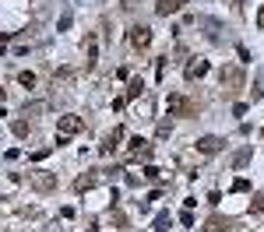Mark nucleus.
<instances>
[{
    "mask_svg": "<svg viewBox=\"0 0 264 232\" xmlns=\"http://www.w3.org/2000/svg\"><path fill=\"white\" fill-rule=\"evenodd\" d=\"M250 211H264V194H254V200H250Z\"/></svg>",
    "mask_w": 264,
    "mask_h": 232,
    "instance_id": "20",
    "label": "nucleus"
},
{
    "mask_svg": "<svg viewBox=\"0 0 264 232\" xmlns=\"http://www.w3.org/2000/svg\"><path fill=\"white\" fill-rule=\"evenodd\" d=\"M232 190L243 194V190H250V183H246V180H236V183H232Z\"/></svg>",
    "mask_w": 264,
    "mask_h": 232,
    "instance_id": "22",
    "label": "nucleus"
},
{
    "mask_svg": "<svg viewBox=\"0 0 264 232\" xmlns=\"http://www.w3.org/2000/svg\"><path fill=\"white\" fill-rule=\"evenodd\" d=\"M250 155H254V151H250V148H240V151H236V155H232V166H236V169H243V166H246V162H250Z\"/></svg>",
    "mask_w": 264,
    "mask_h": 232,
    "instance_id": "13",
    "label": "nucleus"
},
{
    "mask_svg": "<svg viewBox=\"0 0 264 232\" xmlns=\"http://www.w3.org/2000/svg\"><path fill=\"white\" fill-rule=\"evenodd\" d=\"M11 130H14L18 137H28V130H32V123H28V120H14V123H11Z\"/></svg>",
    "mask_w": 264,
    "mask_h": 232,
    "instance_id": "16",
    "label": "nucleus"
},
{
    "mask_svg": "<svg viewBox=\"0 0 264 232\" xmlns=\"http://www.w3.org/2000/svg\"><path fill=\"white\" fill-rule=\"evenodd\" d=\"M18 81L25 84V88H32V84H35V74H32V70H21V74H18Z\"/></svg>",
    "mask_w": 264,
    "mask_h": 232,
    "instance_id": "19",
    "label": "nucleus"
},
{
    "mask_svg": "<svg viewBox=\"0 0 264 232\" xmlns=\"http://www.w3.org/2000/svg\"><path fill=\"white\" fill-rule=\"evenodd\" d=\"M144 92V81L141 78H130V84H127V99H138Z\"/></svg>",
    "mask_w": 264,
    "mask_h": 232,
    "instance_id": "14",
    "label": "nucleus"
},
{
    "mask_svg": "<svg viewBox=\"0 0 264 232\" xmlns=\"http://www.w3.org/2000/svg\"><path fill=\"white\" fill-rule=\"evenodd\" d=\"M32 186H35V190H42V194H50V190H56V176H53V172H46V169H39L35 176H32Z\"/></svg>",
    "mask_w": 264,
    "mask_h": 232,
    "instance_id": "3",
    "label": "nucleus"
},
{
    "mask_svg": "<svg viewBox=\"0 0 264 232\" xmlns=\"http://www.w3.org/2000/svg\"><path fill=\"white\" fill-rule=\"evenodd\" d=\"M257 28H264V7L257 11Z\"/></svg>",
    "mask_w": 264,
    "mask_h": 232,
    "instance_id": "25",
    "label": "nucleus"
},
{
    "mask_svg": "<svg viewBox=\"0 0 264 232\" xmlns=\"http://www.w3.org/2000/svg\"><path fill=\"white\" fill-rule=\"evenodd\" d=\"M218 78H222V88L232 95V92L243 84V70H240V67H222V74H218Z\"/></svg>",
    "mask_w": 264,
    "mask_h": 232,
    "instance_id": "2",
    "label": "nucleus"
},
{
    "mask_svg": "<svg viewBox=\"0 0 264 232\" xmlns=\"http://www.w3.org/2000/svg\"><path fill=\"white\" fill-rule=\"evenodd\" d=\"M120 137H123V130H120V127H116L113 134H106V141H102V155H109V151L116 148V141H120Z\"/></svg>",
    "mask_w": 264,
    "mask_h": 232,
    "instance_id": "12",
    "label": "nucleus"
},
{
    "mask_svg": "<svg viewBox=\"0 0 264 232\" xmlns=\"http://www.w3.org/2000/svg\"><path fill=\"white\" fill-rule=\"evenodd\" d=\"M56 130H60L64 137H70V134L81 130V120H78V116H60V120H56Z\"/></svg>",
    "mask_w": 264,
    "mask_h": 232,
    "instance_id": "7",
    "label": "nucleus"
},
{
    "mask_svg": "<svg viewBox=\"0 0 264 232\" xmlns=\"http://www.w3.org/2000/svg\"><path fill=\"white\" fill-rule=\"evenodd\" d=\"M222 144H226L222 137H215V134H204V137H197V151H201V155H215L218 148H222Z\"/></svg>",
    "mask_w": 264,
    "mask_h": 232,
    "instance_id": "5",
    "label": "nucleus"
},
{
    "mask_svg": "<svg viewBox=\"0 0 264 232\" xmlns=\"http://www.w3.org/2000/svg\"><path fill=\"white\" fill-rule=\"evenodd\" d=\"M148 42H152V28H148V25H134V28H130V46L144 50Z\"/></svg>",
    "mask_w": 264,
    "mask_h": 232,
    "instance_id": "4",
    "label": "nucleus"
},
{
    "mask_svg": "<svg viewBox=\"0 0 264 232\" xmlns=\"http://www.w3.org/2000/svg\"><path fill=\"white\" fill-rule=\"evenodd\" d=\"M169 229H173V218H169V211L155 215V225H152V232H169Z\"/></svg>",
    "mask_w": 264,
    "mask_h": 232,
    "instance_id": "11",
    "label": "nucleus"
},
{
    "mask_svg": "<svg viewBox=\"0 0 264 232\" xmlns=\"http://www.w3.org/2000/svg\"><path fill=\"white\" fill-rule=\"evenodd\" d=\"M169 116H197L201 113V102L197 99H187V95H169Z\"/></svg>",
    "mask_w": 264,
    "mask_h": 232,
    "instance_id": "1",
    "label": "nucleus"
},
{
    "mask_svg": "<svg viewBox=\"0 0 264 232\" xmlns=\"http://www.w3.org/2000/svg\"><path fill=\"white\" fill-rule=\"evenodd\" d=\"M180 222H183V225H187V229H190V225H194V215H190V208H187V211H183V215H180Z\"/></svg>",
    "mask_w": 264,
    "mask_h": 232,
    "instance_id": "23",
    "label": "nucleus"
},
{
    "mask_svg": "<svg viewBox=\"0 0 264 232\" xmlns=\"http://www.w3.org/2000/svg\"><path fill=\"white\" fill-rule=\"evenodd\" d=\"M0 102H4V88H0Z\"/></svg>",
    "mask_w": 264,
    "mask_h": 232,
    "instance_id": "26",
    "label": "nucleus"
},
{
    "mask_svg": "<svg viewBox=\"0 0 264 232\" xmlns=\"http://www.w3.org/2000/svg\"><path fill=\"white\" fill-rule=\"evenodd\" d=\"M169 134H173V123H169V120H162V123L155 127V137H158V141H166Z\"/></svg>",
    "mask_w": 264,
    "mask_h": 232,
    "instance_id": "17",
    "label": "nucleus"
},
{
    "mask_svg": "<svg viewBox=\"0 0 264 232\" xmlns=\"http://www.w3.org/2000/svg\"><path fill=\"white\" fill-rule=\"evenodd\" d=\"M56 28H60V32H64V28H70V11H64V14H60V21H56Z\"/></svg>",
    "mask_w": 264,
    "mask_h": 232,
    "instance_id": "21",
    "label": "nucleus"
},
{
    "mask_svg": "<svg viewBox=\"0 0 264 232\" xmlns=\"http://www.w3.org/2000/svg\"><path fill=\"white\" fill-rule=\"evenodd\" d=\"M120 4H123V7L130 11V7H138V4H141V0H120Z\"/></svg>",
    "mask_w": 264,
    "mask_h": 232,
    "instance_id": "24",
    "label": "nucleus"
},
{
    "mask_svg": "<svg viewBox=\"0 0 264 232\" xmlns=\"http://www.w3.org/2000/svg\"><path fill=\"white\" fill-rule=\"evenodd\" d=\"M183 7V0H158L155 4V14H162V18H169V14H176Z\"/></svg>",
    "mask_w": 264,
    "mask_h": 232,
    "instance_id": "9",
    "label": "nucleus"
},
{
    "mask_svg": "<svg viewBox=\"0 0 264 232\" xmlns=\"http://www.w3.org/2000/svg\"><path fill=\"white\" fill-rule=\"evenodd\" d=\"M229 229H232V222L229 218H218V215L204 222V232H229Z\"/></svg>",
    "mask_w": 264,
    "mask_h": 232,
    "instance_id": "10",
    "label": "nucleus"
},
{
    "mask_svg": "<svg viewBox=\"0 0 264 232\" xmlns=\"http://www.w3.org/2000/svg\"><path fill=\"white\" fill-rule=\"evenodd\" d=\"M183 74H187V81H194V78H204V74H208V60H190Z\"/></svg>",
    "mask_w": 264,
    "mask_h": 232,
    "instance_id": "8",
    "label": "nucleus"
},
{
    "mask_svg": "<svg viewBox=\"0 0 264 232\" xmlns=\"http://www.w3.org/2000/svg\"><path fill=\"white\" fill-rule=\"evenodd\" d=\"M99 64V50H95V42H88V60H85V70H95Z\"/></svg>",
    "mask_w": 264,
    "mask_h": 232,
    "instance_id": "15",
    "label": "nucleus"
},
{
    "mask_svg": "<svg viewBox=\"0 0 264 232\" xmlns=\"http://www.w3.org/2000/svg\"><path fill=\"white\" fill-rule=\"evenodd\" d=\"M152 155V144L144 141V137H130V158L134 162H141V158H148Z\"/></svg>",
    "mask_w": 264,
    "mask_h": 232,
    "instance_id": "6",
    "label": "nucleus"
},
{
    "mask_svg": "<svg viewBox=\"0 0 264 232\" xmlns=\"http://www.w3.org/2000/svg\"><path fill=\"white\" fill-rule=\"evenodd\" d=\"M42 109H46V102H32V106L25 102V109H21V113H25V116H35V113H42Z\"/></svg>",
    "mask_w": 264,
    "mask_h": 232,
    "instance_id": "18",
    "label": "nucleus"
}]
</instances>
